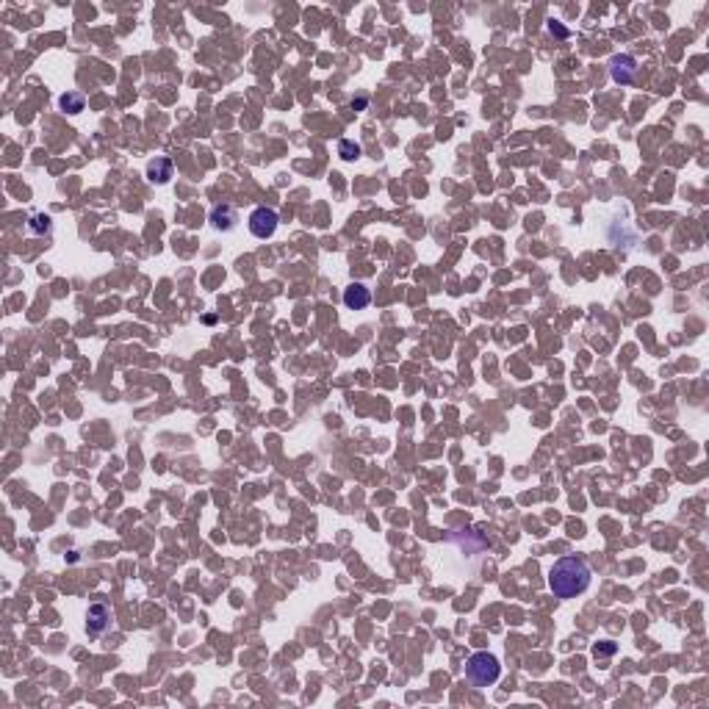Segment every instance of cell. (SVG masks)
Segmentation results:
<instances>
[{
  "mask_svg": "<svg viewBox=\"0 0 709 709\" xmlns=\"http://www.w3.org/2000/svg\"><path fill=\"white\" fill-rule=\"evenodd\" d=\"M369 302H372V291L363 283H352L343 288V305L349 310H363V308H369Z\"/></svg>",
  "mask_w": 709,
  "mask_h": 709,
  "instance_id": "obj_6",
  "label": "cell"
},
{
  "mask_svg": "<svg viewBox=\"0 0 709 709\" xmlns=\"http://www.w3.org/2000/svg\"><path fill=\"white\" fill-rule=\"evenodd\" d=\"M236 222H239V214H236L233 206H217V208L211 211V225H214L217 230L230 233V230L236 228Z\"/></svg>",
  "mask_w": 709,
  "mask_h": 709,
  "instance_id": "obj_8",
  "label": "cell"
},
{
  "mask_svg": "<svg viewBox=\"0 0 709 709\" xmlns=\"http://www.w3.org/2000/svg\"><path fill=\"white\" fill-rule=\"evenodd\" d=\"M499 676H501V662H499L493 654L477 651V654L468 657V662H466V679H468L474 687H490V684L499 681Z\"/></svg>",
  "mask_w": 709,
  "mask_h": 709,
  "instance_id": "obj_2",
  "label": "cell"
},
{
  "mask_svg": "<svg viewBox=\"0 0 709 709\" xmlns=\"http://www.w3.org/2000/svg\"><path fill=\"white\" fill-rule=\"evenodd\" d=\"M338 152H341V158H343V161H354V158H361V147L354 144V141H349V139L338 141Z\"/></svg>",
  "mask_w": 709,
  "mask_h": 709,
  "instance_id": "obj_10",
  "label": "cell"
},
{
  "mask_svg": "<svg viewBox=\"0 0 709 709\" xmlns=\"http://www.w3.org/2000/svg\"><path fill=\"white\" fill-rule=\"evenodd\" d=\"M610 75H612L615 83L629 86V83H635V78H637V61H635L632 56H626V53L612 56V61H610Z\"/></svg>",
  "mask_w": 709,
  "mask_h": 709,
  "instance_id": "obj_4",
  "label": "cell"
},
{
  "mask_svg": "<svg viewBox=\"0 0 709 709\" xmlns=\"http://www.w3.org/2000/svg\"><path fill=\"white\" fill-rule=\"evenodd\" d=\"M590 566L582 560V557H577V555H571V557H563V560H557L555 566H552V571H549V588H552V593L557 596V599H577V596H582L585 590H588V585H590Z\"/></svg>",
  "mask_w": 709,
  "mask_h": 709,
  "instance_id": "obj_1",
  "label": "cell"
},
{
  "mask_svg": "<svg viewBox=\"0 0 709 709\" xmlns=\"http://www.w3.org/2000/svg\"><path fill=\"white\" fill-rule=\"evenodd\" d=\"M172 172H174L172 158H155V161H150V163H147V177H150V183H158V186L169 183Z\"/></svg>",
  "mask_w": 709,
  "mask_h": 709,
  "instance_id": "obj_7",
  "label": "cell"
},
{
  "mask_svg": "<svg viewBox=\"0 0 709 709\" xmlns=\"http://www.w3.org/2000/svg\"><path fill=\"white\" fill-rule=\"evenodd\" d=\"M549 31H552V34H557L560 39H566V37H568V28H563L557 20H549Z\"/></svg>",
  "mask_w": 709,
  "mask_h": 709,
  "instance_id": "obj_13",
  "label": "cell"
},
{
  "mask_svg": "<svg viewBox=\"0 0 709 709\" xmlns=\"http://www.w3.org/2000/svg\"><path fill=\"white\" fill-rule=\"evenodd\" d=\"M277 214L272 211V208H266V206H261V208H255L252 214H250V219H247V225H250V233L255 236V239H272L274 236V230H277Z\"/></svg>",
  "mask_w": 709,
  "mask_h": 709,
  "instance_id": "obj_3",
  "label": "cell"
},
{
  "mask_svg": "<svg viewBox=\"0 0 709 709\" xmlns=\"http://www.w3.org/2000/svg\"><path fill=\"white\" fill-rule=\"evenodd\" d=\"M28 230L31 233H50V217H34L31 219V225H28Z\"/></svg>",
  "mask_w": 709,
  "mask_h": 709,
  "instance_id": "obj_11",
  "label": "cell"
},
{
  "mask_svg": "<svg viewBox=\"0 0 709 709\" xmlns=\"http://www.w3.org/2000/svg\"><path fill=\"white\" fill-rule=\"evenodd\" d=\"M610 654H615V643H599L596 648H593V657H610Z\"/></svg>",
  "mask_w": 709,
  "mask_h": 709,
  "instance_id": "obj_12",
  "label": "cell"
},
{
  "mask_svg": "<svg viewBox=\"0 0 709 709\" xmlns=\"http://www.w3.org/2000/svg\"><path fill=\"white\" fill-rule=\"evenodd\" d=\"M108 626H111V610H108V604H103V601L89 604V610H86V632H89V635H103Z\"/></svg>",
  "mask_w": 709,
  "mask_h": 709,
  "instance_id": "obj_5",
  "label": "cell"
},
{
  "mask_svg": "<svg viewBox=\"0 0 709 709\" xmlns=\"http://www.w3.org/2000/svg\"><path fill=\"white\" fill-rule=\"evenodd\" d=\"M59 106H61L67 114H81L83 106H86V97H83L81 92H67V94L59 100Z\"/></svg>",
  "mask_w": 709,
  "mask_h": 709,
  "instance_id": "obj_9",
  "label": "cell"
}]
</instances>
